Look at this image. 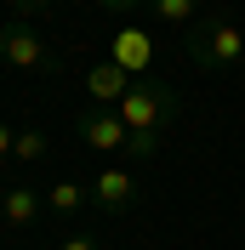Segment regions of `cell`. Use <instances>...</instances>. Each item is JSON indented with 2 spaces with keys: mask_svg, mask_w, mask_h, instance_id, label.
Here are the masks:
<instances>
[{
  "mask_svg": "<svg viewBox=\"0 0 245 250\" xmlns=\"http://www.w3.org/2000/svg\"><path fill=\"white\" fill-rule=\"evenodd\" d=\"M86 91L97 97V103H108V108H120L125 103V91H131V74H125V62H97L92 74H86Z\"/></svg>",
  "mask_w": 245,
  "mask_h": 250,
  "instance_id": "obj_6",
  "label": "cell"
},
{
  "mask_svg": "<svg viewBox=\"0 0 245 250\" xmlns=\"http://www.w3.org/2000/svg\"><path fill=\"white\" fill-rule=\"evenodd\" d=\"M97 6H103V12H114V17H131V12H143V6H148V0H97Z\"/></svg>",
  "mask_w": 245,
  "mask_h": 250,
  "instance_id": "obj_12",
  "label": "cell"
},
{
  "mask_svg": "<svg viewBox=\"0 0 245 250\" xmlns=\"http://www.w3.org/2000/svg\"><path fill=\"white\" fill-rule=\"evenodd\" d=\"M63 0H12V12L23 17V23H29V17H46V12H57Z\"/></svg>",
  "mask_w": 245,
  "mask_h": 250,
  "instance_id": "obj_11",
  "label": "cell"
},
{
  "mask_svg": "<svg viewBox=\"0 0 245 250\" xmlns=\"http://www.w3.org/2000/svg\"><path fill=\"white\" fill-rule=\"evenodd\" d=\"M148 12L160 17V23H171V29H188L199 17V0H148Z\"/></svg>",
  "mask_w": 245,
  "mask_h": 250,
  "instance_id": "obj_9",
  "label": "cell"
},
{
  "mask_svg": "<svg viewBox=\"0 0 245 250\" xmlns=\"http://www.w3.org/2000/svg\"><path fill=\"white\" fill-rule=\"evenodd\" d=\"M46 131H17V148H12V159H23V165H34V159H46Z\"/></svg>",
  "mask_w": 245,
  "mask_h": 250,
  "instance_id": "obj_10",
  "label": "cell"
},
{
  "mask_svg": "<svg viewBox=\"0 0 245 250\" xmlns=\"http://www.w3.org/2000/svg\"><path fill=\"white\" fill-rule=\"evenodd\" d=\"M114 114L131 125V137H160L177 120V91L166 80H131V91H125V103Z\"/></svg>",
  "mask_w": 245,
  "mask_h": 250,
  "instance_id": "obj_2",
  "label": "cell"
},
{
  "mask_svg": "<svg viewBox=\"0 0 245 250\" xmlns=\"http://www.w3.org/2000/svg\"><path fill=\"white\" fill-rule=\"evenodd\" d=\"M0 62H12V68H23V74H57L51 40L34 29V23H23V17L0 23Z\"/></svg>",
  "mask_w": 245,
  "mask_h": 250,
  "instance_id": "obj_3",
  "label": "cell"
},
{
  "mask_svg": "<svg viewBox=\"0 0 245 250\" xmlns=\"http://www.w3.org/2000/svg\"><path fill=\"white\" fill-rule=\"evenodd\" d=\"M46 210V199L34 193V188H6V199H0V222L6 228H34Z\"/></svg>",
  "mask_w": 245,
  "mask_h": 250,
  "instance_id": "obj_7",
  "label": "cell"
},
{
  "mask_svg": "<svg viewBox=\"0 0 245 250\" xmlns=\"http://www.w3.org/2000/svg\"><path fill=\"white\" fill-rule=\"evenodd\" d=\"M57 250H103V245H97V233H69Z\"/></svg>",
  "mask_w": 245,
  "mask_h": 250,
  "instance_id": "obj_13",
  "label": "cell"
},
{
  "mask_svg": "<svg viewBox=\"0 0 245 250\" xmlns=\"http://www.w3.org/2000/svg\"><path fill=\"white\" fill-rule=\"evenodd\" d=\"M86 199H92V188H80V182H51L46 188V210L51 216H74Z\"/></svg>",
  "mask_w": 245,
  "mask_h": 250,
  "instance_id": "obj_8",
  "label": "cell"
},
{
  "mask_svg": "<svg viewBox=\"0 0 245 250\" xmlns=\"http://www.w3.org/2000/svg\"><path fill=\"white\" fill-rule=\"evenodd\" d=\"M137 176L125 171V165H103L97 171V182H92V205L103 210V216H125L131 205H137Z\"/></svg>",
  "mask_w": 245,
  "mask_h": 250,
  "instance_id": "obj_5",
  "label": "cell"
},
{
  "mask_svg": "<svg viewBox=\"0 0 245 250\" xmlns=\"http://www.w3.org/2000/svg\"><path fill=\"white\" fill-rule=\"evenodd\" d=\"M12 148H17V131L0 120V159H12Z\"/></svg>",
  "mask_w": 245,
  "mask_h": 250,
  "instance_id": "obj_14",
  "label": "cell"
},
{
  "mask_svg": "<svg viewBox=\"0 0 245 250\" xmlns=\"http://www.w3.org/2000/svg\"><path fill=\"white\" fill-rule=\"evenodd\" d=\"M74 131H80L86 148H97V154H131V125H125L114 108H86Z\"/></svg>",
  "mask_w": 245,
  "mask_h": 250,
  "instance_id": "obj_4",
  "label": "cell"
},
{
  "mask_svg": "<svg viewBox=\"0 0 245 250\" xmlns=\"http://www.w3.org/2000/svg\"><path fill=\"white\" fill-rule=\"evenodd\" d=\"M188 57L199 62V68H211V74H222V68H234V62H245V29L234 23V17H217L205 12L188 29Z\"/></svg>",
  "mask_w": 245,
  "mask_h": 250,
  "instance_id": "obj_1",
  "label": "cell"
}]
</instances>
